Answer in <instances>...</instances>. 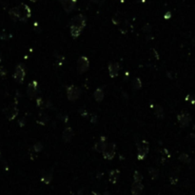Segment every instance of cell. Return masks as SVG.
<instances>
[{
  "instance_id": "1",
  "label": "cell",
  "mask_w": 195,
  "mask_h": 195,
  "mask_svg": "<svg viewBox=\"0 0 195 195\" xmlns=\"http://www.w3.org/2000/svg\"><path fill=\"white\" fill-rule=\"evenodd\" d=\"M16 11L18 14V19L23 22H26L30 17V9L26 4L22 3L20 5H18L16 7Z\"/></svg>"
},
{
  "instance_id": "2",
  "label": "cell",
  "mask_w": 195,
  "mask_h": 195,
  "mask_svg": "<svg viewBox=\"0 0 195 195\" xmlns=\"http://www.w3.org/2000/svg\"><path fill=\"white\" fill-rule=\"evenodd\" d=\"M137 158L139 160H143L145 159V157L147 156L149 150V146L147 141H142L140 144H138V148H137Z\"/></svg>"
},
{
  "instance_id": "3",
  "label": "cell",
  "mask_w": 195,
  "mask_h": 195,
  "mask_svg": "<svg viewBox=\"0 0 195 195\" xmlns=\"http://www.w3.org/2000/svg\"><path fill=\"white\" fill-rule=\"evenodd\" d=\"M81 91L74 85H71L70 87L67 89V95H68V99L71 101H75L79 98Z\"/></svg>"
},
{
  "instance_id": "4",
  "label": "cell",
  "mask_w": 195,
  "mask_h": 195,
  "mask_svg": "<svg viewBox=\"0 0 195 195\" xmlns=\"http://www.w3.org/2000/svg\"><path fill=\"white\" fill-rule=\"evenodd\" d=\"M90 66V61L86 56H81L77 61V71L79 74H83V72L87 71Z\"/></svg>"
},
{
  "instance_id": "5",
  "label": "cell",
  "mask_w": 195,
  "mask_h": 195,
  "mask_svg": "<svg viewBox=\"0 0 195 195\" xmlns=\"http://www.w3.org/2000/svg\"><path fill=\"white\" fill-rule=\"evenodd\" d=\"M26 75V71H25V68H24L23 65H18L14 74V78L15 79V81L17 83H23L24 78H25Z\"/></svg>"
},
{
  "instance_id": "6",
  "label": "cell",
  "mask_w": 195,
  "mask_h": 195,
  "mask_svg": "<svg viewBox=\"0 0 195 195\" xmlns=\"http://www.w3.org/2000/svg\"><path fill=\"white\" fill-rule=\"evenodd\" d=\"M71 26L77 27L83 30V29L86 26V17L83 14H77L71 19Z\"/></svg>"
},
{
  "instance_id": "7",
  "label": "cell",
  "mask_w": 195,
  "mask_h": 195,
  "mask_svg": "<svg viewBox=\"0 0 195 195\" xmlns=\"http://www.w3.org/2000/svg\"><path fill=\"white\" fill-rule=\"evenodd\" d=\"M177 119H178V122L179 124L181 125L182 127H186L190 125V120H191V116L190 113H187L186 112H183L181 113L178 114L177 116Z\"/></svg>"
},
{
  "instance_id": "8",
  "label": "cell",
  "mask_w": 195,
  "mask_h": 195,
  "mask_svg": "<svg viewBox=\"0 0 195 195\" xmlns=\"http://www.w3.org/2000/svg\"><path fill=\"white\" fill-rule=\"evenodd\" d=\"M115 149H116V148H115V144H113V143L108 144L106 149H104V151H103V156H104L105 159L112 160L115 155Z\"/></svg>"
},
{
  "instance_id": "9",
  "label": "cell",
  "mask_w": 195,
  "mask_h": 195,
  "mask_svg": "<svg viewBox=\"0 0 195 195\" xmlns=\"http://www.w3.org/2000/svg\"><path fill=\"white\" fill-rule=\"evenodd\" d=\"M38 90V86H37V82L36 81H32L28 86V90H27V93L29 95V97L30 99L34 98L37 94V90Z\"/></svg>"
},
{
  "instance_id": "10",
  "label": "cell",
  "mask_w": 195,
  "mask_h": 195,
  "mask_svg": "<svg viewBox=\"0 0 195 195\" xmlns=\"http://www.w3.org/2000/svg\"><path fill=\"white\" fill-rule=\"evenodd\" d=\"M4 113L9 120H13L18 114V109L15 106H10L7 109H4Z\"/></svg>"
},
{
  "instance_id": "11",
  "label": "cell",
  "mask_w": 195,
  "mask_h": 195,
  "mask_svg": "<svg viewBox=\"0 0 195 195\" xmlns=\"http://www.w3.org/2000/svg\"><path fill=\"white\" fill-rule=\"evenodd\" d=\"M61 5H62L63 9L67 13H71V11L74 9L76 0H60Z\"/></svg>"
},
{
  "instance_id": "12",
  "label": "cell",
  "mask_w": 195,
  "mask_h": 195,
  "mask_svg": "<svg viewBox=\"0 0 195 195\" xmlns=\"http://www.w3.org/2000/svg\"><path fill=\"white\" fill-rule=\"evenodd\" d=\"M119 64L116 62H112V63H109V76L111 77H116L119 74Z\"/></svg>"
},
{
  "instance_id": "13",
  "label": "cell",
  "mask_w": 195,
  "mask_h": 195,
  "mask_svg": "<svg viewBox=\"0 0 195 195\" xmlns=\"http://www.w3.org/2000/svg\"><path fill=\"white\" fill-rule=\"evenodd\" d=\"M144 186L142 184V182H133V184L131 186V194L132 195H140L143 191Z\"/></svg>"
},
{
  "instance_id": "14",
  "label": "cell",
  "mask_w": 195,
  "mask_h": 195,
  "mask_svg": "<svg viewBox=\"0 0 195 195\" xmlns=\"http://www.w3.org/2000/svg\"><path fill=\"white\" fill-rule=\"evenodd\" d=\"M107 145H108L107 144V139L104 136H101L98 139V141H97L96 144H95V149L98 152H103V151H104V149H106Z\"/></svg>"
},
{
  "instance_id": "15",
  "label": "cell",
  "mask_w": 195,
  "mask_h": 195,
  "mask_svg": "<svg viewBox=\"0 0 195 195\" xmlns=\"http://www.w3.org/2000/svg\"><path fill=\"white\" fill-rule=\"evenodd\" d=\"M74 131H72L71 127H67V129L63 131V135H62V137H63V140L65 142H70L71 140L72 139V137H74Z\"/></svg>"
},
{
  "instance_id": "16",
  "label": "cell",
  "mask_w": 195,
  "mask_h": 195,
  "mask_svg": "<svg viewBox=\"0 0 195 195\" xmlns=\"http://www.w3.org/2000/svg\"><path fill=\"white\" fill-rule=\"evenodd\" d=\"M119 176H120L119 170L118 169H113V170H112L111 172H109V181H111V183H112V184H115V183L117 182Z\"/></svg>"
},
{
  "instance_id": "17",
  "label": "cell",
  "mask_w": 195,
  "mask_h": 195,
  "mask_svg": "<svg viewBox=\"0 0 195 195\" xmlns=\"http://www.w3.org/2000/svg\"><path fill=\"white\" fill-rule=\"evenodd\" d=\"M94 98L97 102H101L104 99V91L101 89H97L94 93Z\"/></svg>"
},
{
  "instance_id": "18",
  "label": "cell",
  "mask_w": 195,
  "mask_h": 195,
  "mask_svg": "<svg viewBox=\"0 0 195 195\" xmlns=\"http://www.w3.org/2000/svg\"><path fill=\"white\" fill-rule=\"evenodd\" d=\"M81 33H82V30L74 26H71V34L74 38H77L81 34Z\"/></svg>"
},
{
  "instance_id": "19",
  "label": "cell",
  "mask_w": 195,
  "mask_h": 195,
  "mask_svg": "<svg viewBox=\"0 0 195 195\" xmlns=\"http://www.w3.org/2000/svg\"><path fill=\"white\" fill-rule=\"evenodd\" d=\"M52 179V171H49V172H46L43 174L41 180L43 183H45V184H50Z\"/></svg>"
},
{
  "instance_id": "20",
  "label": "cell",
  "mask_w": 195,
  "mask_h": 195,
  "mask_svg": "<svg viewBox=\"0 0 195 195\" xmlns=\"http://www.w3.org/2000/svg\"><path fill=\"white\" fill-rule=\"evenodd\" d=\"M154 112L156 114V116L158 118H163L164 116V112H163V108L161 106H158L156 105L155 108H154Z\"/></svg>"
},
{
  "instance_id": "21",
  "label": "cell",
  "mask_w": 195,
  "mask_h": 195,
  "mask_svg": "<svg viewBox=\"0 0 195 195\" xmlns=\"http://www.w3.org/2000/svg\"><path fill=\"white\" fill-rule=\"evenodd\" d=\"M9 14H10L11 18V19H13L14 21L18 20V14H17L16 7H15V8H13V9H11L10 11H9Z\"/></svg>"
},
{
  "instance_id": "22",
  "label": "cell",
  "mask_w": 195,
  "mask_h": 195,
  "mask_svg": "<svg viewBox=\"0 0 195 195\" xmlns=\"http://www.w3.org/2000/svg\"><path fill=\"white\" fill-rule=\"evenodd\" d=\"M179 160L185 164H188V163H190V157L186 153H182L179 156Z\"/></svg>"
},
{
  "instance_id": "23",
  "label": "cell",
  "mask_w": 195,
  "mask_h": 195,
  "mask_svg": "<svg viewBox=\"0 0 195 195\" xmlns=\"http://www.w3.org/2000/svg\"><path fill=\"white\" fill-rule=\"evenodd\" d=\"M133 87H134L136 90H140L142 87V82L140 80L139 78H135L134 80H133Z\"/></svg>"
},
{
  "instance_id": "24",
  "label": "cell",
  "mask_w": 195,
  "mask_h": 195,
  "mask_svg": "<svg viewBox=\"0 0 195 195\" xmlns=\"http://www.w3.org/2000/svg\"><path fill=\"white\" fill-rule=\"evenodd\" d=\"M133 178H134V181L135 182H142L143 180V176L141 175L139 171H135L134 172V175H133Z\"/></svg>"
},
{
  "instance_id": "25",
  "label": "cell",
  "mask_w": 195,
  "mask_h": 195,
  "mask_svg": "<svg viewBox=\"0 0 195 195\" xmlns=\"http://www.w3.org/2000/svg\"><path fill=\"white\" fill-rule=\"evenodd\" d=\"M149 174L152 176V178L155 179L158 176V170L155 168H149Z\"/></svg>"
},
{
  "instance_id": "26",
  "label": "cell",
  "mask_w": 195,
  "mask_h": 195,
  "mask_svg": "<svg viewBox=\"0 0 195 195\" xmlns=\"http://www.w3.org/2000/svg\"><path fill=\"white\" fill-rule=\"evenodd\" d=\"M34 149L35 151H40L42 149V145L40 143H37L36 145H34Z\"/></svg>"
},
{
  "instance_id": "27",
  "label": "cell",
  "mask_w": 195,
  "mask_h": 195,
  "mask_svg": "<svg viewBox=\"0 0 195 195\" xmlns=\"http://www.w3.org/2000/svg\"><path fill=\"white\" fill-rule=\"evenodd\" d=\"M36 102H37V105L39 107H44V100L42 98H38L37 100H36Z\"/></svg>"
},
{
  "instance_id": "28",
  "label": "cell",
  "mask_w": 195,
  "mask_h": 195,
  "mask_svg": "<svg viewBox=\"0 0 195 195\" xmlns=\"http://www.w3.org/2000/svg\"><path fill=\"white\" fill-rule=\"evenodd\" d=\"M6 74H7V71H5V69L3 68V67H0V75H6Z\"/></svg>"
},
{
  "instance_id": "29",
  "label": "cell",
  "mask_w": 195,
  "mask_h": 195,
  "mask_svg": "<svg viewBox=\"0 0 195 195\" xmlns=\"http://www.w3.org/2000/svg\"><path fill=\"white\" fill-rule=\"evenodd\" d=\"M89 195H100L99 193H97V192H95V191H93L90 194H89Z\"/></svg>"
},
{
  "instance_id": "30",
  "label": "cell",
  "mask_w": 195,
  "mask_h": 195,
  "mask_svg": "<svg viewBox=\"0 0 195 195\" xmlns=\"http://www.w3.org/2000/svg\"><path fill=\"white\" fill-rule=\"evenodd\" d=\"M30 1H32V2H36L37 0H30Z\"/></svg>"
},
{
  "instance_id": "31",
  "label": "cell",
  "mask_w": 195,
  "mask_h": 195,
  "mask_svg": "<svg viewBox=\"0 0 195 195\" xmlns=\"http://www.w3.org/2000/svg\"><path fill=\"white\" fill-rule=\"evenodd\" d=\"M194 131H195V126H194Z\"/></svg>"
},
{
  "instance_id": "32",
  "label": "cell",
  "mask_w": 195,
  "mask_h": 195,
  "mask_svg": "<svg viewBox=\"0 0 195 195\" xmlns=\"http://www.w3.org/2000/svg\"><path fill=\"white\" fill-rule=\"evenodd\" d=\"M193 195H195V194H193Z\"/></svg>"
}]
</instances>
